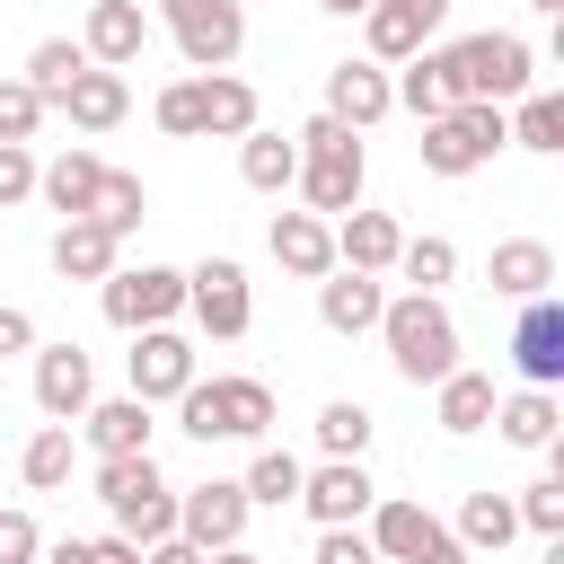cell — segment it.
Returning <instances> with one entry per match:
<instances>
[{"label": "cell", "instance_id": "obj_1", "mask_svg": "<svg viewBox=\"0 0 564 564\" xmlns=\"http://www.w3.org/2000/svg\"><path fill=\"white\" fill-rule=\"evenodd\" d=\"M379 344H388V361H397V379L405 388H432V379H449L458 370V317H449V300L441 291H397L388 308H379V326H370Z\"/></svg>", "mask_w": 564, "mask_h": 564}, {"label": "cell", "instance_id": "obj_2", "mask_svg": "<svg viewBox=\"0 0 564 564\" xmlns=\"http://www.w3.org/2000/svg\"><path fill=\"white\" fill-rule=\"evenodd\" d=\"M441 70H449V97H476V106H511L538 88V44L511 35V26H485V35H458L441 44Z\"/></svg>", "mask_w": 564, "mask_h": 564}, {"label": "cell", "instance_id": "obj_3", "mask_svg": "<svg viewBox=\"0 0 564 564\" xmlns=\"http://www.w3.org/2000/svg\"><path fill=\"white\" fill-rule=\"evenodd\" d=\"M291 141H300V176H291V185L308 194V212H317V220L352 212V203H361V185H370L361 132H352V123H335V115H308Z\"/></svg>", "mask_w": 564, "mask_h": 564}, {"label": "cell", "instance_id": "obj_4", "mask_svg": "<svg viewBox=\"0 0 564 564\" xmlns=\"http://www.w3.org/2000/svg\"><path fill=\"white\" fill-rule=\"evenodd\" d=\"M176 432H194L203 449L212 441H264L273 432V388L264 379H247V370H229V379H185L176 388Z\"/></svg>", "mask_w": 564, "mask_h": 564}, {"label": "cell", "instance_id": "obj_5", "mask_svg": "<svg viewBox=\"0 0 564 564\" xmlns=\"http://www.w3.org/2000/svg\"><path fill=\"white\" fill-rule=\"evenodd\" d=\"M97 502L115 511V538H132V546L176 538V485L159 476L150 449H132V458H97Z\"/></svg>", "mask_w": 564, "mask_h": 564}, {"label": "cell", "instance_id": "obj_6", "mask_svg": "<svg viewBox=\"0 0 564 564\" xmlns=\"http://www.w3.org/2000/svg\"><path fill=\"white\" fill-rule=\"evenodd\" d=\"M502 141H511L502 106H476V97H458L449 115H432V123H423L414 159H423V176H476V167H485Z\"/></svg>", "mask_w": 564, "mask_h": 564}, {"label": "cell", "instance_id": "obj_7", "mask_svg": "<svg viewBox=\"0 0 564 564\" xmlns=\"http://www.w3.org/2000/svg\"><path fill=\"white\" fill-rule=\"evenodd\" d=\"M97 308H106V326H123V335H141V326H176V308H185V273H176V264H115V273L97 282Z\"/></svg>", "mask_w": 564, "mask_h": 564}, {"label": "cell", "instance_id": "obj_8", "mask_svg": "<svg viewBox=\"0 0 564 564\" xmlns=\"http://www.w3.org/2000/svg\"><path fill=\"white\" fill-rule=\"evenodd\" d=\"M159 18L176 35L185 70H229L247 53V9L238 0H159Z\"/></svg>", "mask_w": 564, "mask_h": 564}, {"label": "cell", "instance_id": "obj_9", "mask_svg": "<svg viewBox=\"0 0 564 564\" xmlns=\"http://www.w3.org/2000/svg\"><path fill=\"white\" fill-rule=\"evenodd\" d=\"M185 308H194V326H203L212 344H238V335L256 326V291H247V264H238V256H203V264L185 273Z\"/></svg>", "mask_w": 564, "mask_h": 564}, {"label": "cell", "instance_id": "obj_10", "mask_svg": "<svg viewBox=\"0 0 564 564\" xmlns=\"http://www.w3.org/2000/svg\"><path fill=\"white\" fill-rule=\"evenodd\" d=\"M247 520H256V502H247L238 476H212V485H185V494H176V538L203 546V555L247 546Z\"/></svg>", "mask_w": 564, "mask_h": 564}, {"label": "cell", "instance_id": "obj_11", "mask_svg": "<svg viewBox=\"0 0 564 564\" xmlns=\"http://www.w3.org/2000/svg\"><path fill=\"white\" fill-rule=\"evenodd\" d=\"M370 502H379V485H370L361 458H317V467H300V511H308L317 529L370 520Z\"/></svg>", "mask_w": 564, "mask_h": 564}, {"label": "cell", "instance_id": "obj_12", "mask_svg": "<svg viewBox=\"0 0 564 564\" xmlns=\"http://www.w3.org/2000/svg\"><path fill=\"white\" fill-rule=\"evenodd\" d=\"M441 18H449V0H370L361 9V44H370V62H405V53H423L432 35H441Z\"/></svg>", "mask_w": 564, "mask_h": 564}, {"label": "cell", "instance_id": "obj_13", "mask_svg": "<svg viewBox=\"0 0 564 564\" xmlns=\"http://www.w3.org/2000/svg\"><path fill=\"white\" fill-rule=\"evenodd\" d=\"M511 370L520 388H555L564 379V300H520V326H511Z\"/></svg>", "mask_w": 564, "mask_h": 564}, {"label": "cell", "instance_id": "obj_14", "mask_svg": "<svg viewBox=\"0 0 564 564\" xmlns=\"http://www.w3.org/2000/svg\"><path fill=\"white\" fill-rule=\"evenodd\" d=\"M123 370H132V397L141 405H176V388L194 379V344L176 326H141L132 352H123Z\"/></svg>", "mask_w": 564, "mask_h": 564}, {"label": "cell", "instance_id": "obj_15", "mask_svg": "<svg viewBox=\"0 0 564 564\" xmlns=\"http://www.w3.org/2000/svg\"><path fill=\"white\" fill-rule=\"evenodd\" d=\"M317 115H335V123H352V132H370V123H388L397 115V88H388V62H335L326 70V106Z\"/></svg>", "mask_w": 564, "mask_h": 564}, {"label": "cell", "instance_id": "obj_16", "mask_svg": "<svg viewBox=\"0 0 564 564\" xmlns=\"http://www.w3.org/2000/svg\"><path fill=\"white\" fill-rule=\"evenodd\" d=\"M79 53H88L97 70H132V62L150 53V18H141V0H88Z\"/></svg>", "mask_w": 564, "mask_h": 564}, {"label": "cell", "instance_id": "obj_17", "mask_svg": "<svg viewBox=\"0 0 564 564\" xmlns=\"http://www.w3.org/2000/svg\"><path fill=\"white\" fill-rule=\"evenodd\" d=\"M88 397H97L88 352H79V344H35V405H44L53 423H79V414H88Z\"/></svg>", "mask_w": 564, "mask_h": 564}, {"label": "cell", "instance_id": "obj_18", "mask_svg": "<svg viewBox=\"0 0 564 564\" xmlns=\"http://www.w3.org/2000/svg\"><path fill=\"white\" fill-rule=\"evenodd\" d=\"M379 308H388V291H379V273H352V264H335V273H317V317H326V335H370L379 326Z\"/></svg>", "mask_w": 564, "mask_h": 564}, {"label": "cell", "instance_id": "obj_19", "mask_svg": "<svg viewBox=\"0 0 564 564\" xmlns=\"http://www.w3.org/2000/svg\"><path fill=\"white\" fill-rule=\"evenodd\" d=\"M53 115H70V132H88V141H97V132H115V123L132 115V79H123V70H97V62H88V70H79V79L62 88V106H53Z\"/></svg>", "mask_w": 564, "mask_h": 564}, {"label": "cell", "instance_id": "obj_20", "mask_svg": "<svg viewBox=\"0 0 564 564\" xmlns=\"http://www.w3.org/2000/svg\"><path fill=\"white\" fill-rule=\"evenodd\" d=\"M264 247H273V264H282L291 282H317V273H335V229H326L317 212H273Z\"/></svg>", "mask_w": 564, "mask_h": 564}, {"label": "cell", "instance_id": "obj_21", "mask_svg": "<svg viewBox=\"0 0 564 564\" xmlns=\"http://www.w3.org/2000/svg\"><path fill=\"white\" fill-rule=\"evenodd\" d=\"M97 185H106V159H97V150H62V159H35V194H44L62 220H88V212H97Z\"/></svg>", "mask_w": 564, "mask_h": 564}, {"label": "cell", "instance_id": "obj_22", "mask_svg": "<svg viewBox=\"0 0 564 564\" xmlns=\"http://www.w3.org/2000/svg\"><path fill=\"white\" fill-rule=\"evenodd\" d=\"M326 229H335V264H352V273H388V264H397V247H405V229H397L388 212H361V203H352V212H335Z\"/></svg>", "mask_w": 564, "mask_h": 564}, {"label": "cell", "instance_id": "obj_23", "mask_svg": "<svg viewBox=\"0 0 564 564\" xmlns=\"http://www.w3.org/2000/svg\"><path fill=\"white\" fill-rule=\"evenodd\" d=\"M150 405L141 397H88V414H79V441L97 449V458H132V449H150Z\"/></svg>", "mask_w": 564, "mask_h": 564}, {"label": "cell", "instance_id": "obj_24", "mask_svg": "<svg viewBox=\"0 0 564 564\" xmlns=\"http://www.w3.org/2000/svg\"><path fill=\"white\" fill-rule=\"evenodd\" d=\"M441 529H449V520H432V511L405 502V494H379V502H370V546H379V564H414Z\"/></svg>", "mask_w": 564, "mask_h": 564}, {"label": "cell", "instance_id": "obj_25", "mask_svg": "<svg viewBox=\"0 0 564 564\" xmlns=\"http://www.w3.org/2000/svg\"><path fill=\"white\" fill-rule=\"evenodd\" d=\"M115 264H123V238L106 220H62L53 229V273L62 282H106Z\"/></svg>", "mask_w": 564, "mask_h": 564}, {"label": "cell", "instance_id": "obj_26", "mask_svg": "<svg viewBox=\"0 0 564 564\" xmlns=\"http://www.w3.org/2000/svg\"><path fill=\"white\" fill-rule=\"evenodd\" d=\"M485 282H494L511 308H520V300H546V291H555V247H546V238H502L494 264H485Z\"/></svg>", "mask_w": 564, "mask_h": 564}, {"label": "cell", "instance_id": "obj_27", "mask_svg": "<svg viewBox=\"0 0 564 564\" xmlns=\"http://www.w3.org/2000/svg\"><path fill=\"white\" fill-rule=\"evenodd\" d=\"M485 432H502L511 449H555L564 405H555V388H511V397H494V423Z\"/></svg>", "mask_w": 564, "mask_h": 564}, {"label": "cell", "instance_id": "obj_28", "mask_svg": "<svg viewBox=\"0 0 564 564\" xmlns=\"http://www.w3.org/2000/svg\"><path fill=\"white\" fill-rule=\"evenodd\" d=\"M194 106H203V141L256 132V88H247L238 70H194Z\"/></svg>", "mask_w": 564, "mask_h": 564}, {"label": "cell", "instance_id": "obj_29", "mask_svg": "<svg viewBox=\"0 0 564 564\" xmlns=\"http://www.w3.org/2000/svg\"><path fill=\"white\" fill-rule=\"evenodd\" d=\"M432 423L449 432V441H467V432H485L494 423V379L485 370H449V379H432Z\"/></svg>", "mask_w": 564, "mask_h": 564}, {"label": "cell", "instance_id": "obj_30", "mask_svg": "<svg viewBox=\"0 0 564 564\" xmlns=\"http://www.w3.org/2000/svg\"><path fill=\"white\" fill-rule=\"evenodd\" d=\"M388 88H397V106H405L414 123H432V115H449V106H458V97H449V70H441V44H423V53H405Z\"/></svg>", "mask_w": 564, "mask_h": 564}, {"label": "cell", "instance_id": "obj_31", "mask_svg": "<svg viewBox=\"0 0 564 564\" xmlns=\"http://www.w3.org/2000/svg\"><path fill=\"white\" fill-rule=\"evenodd\" d=\"M449 538H458L467 555H502V546L520 538V511H511V494H494V485H485V494H467V502H458V529H449Z\"/></svg>", "mask_w": 564, "mask_h": 564}, {"label": "cell", "instance_id": "obj_32", "mask_svg": "<svg viewBox=\"0 0 564 564\" xmlns=\"http://www.w3.org/2000/svg\"><path fill=\"white\" fill-rule=\"evenodd\" d=\"M238 176L256 185V194H291V176H300V141H282V132H238Z\"/></svg>", "mask_w": 564, "mask_h": 564}, {"label": "cell", "instance_id": "obj_33", "mask_svg": "<svg viewBox=\"0 0 564 564\" xmlns=\"http://www.w3.org/2000/svg\"><path fill=\"white\" fill-rule=\"evenodd\" d=\"M502 123H511V141H520V150H538V159H555V150H564V97H555V88L511 97V106H502Z\"/></svg>", "mask_w": 564, "mask_h": 564}, {"label": "cell", "instance_id": "obj_34", "mask_svg": "<svg viewBox=\"0 0 564 564\" xmlns=\"http://www.w3.org/2000/svg\"><path fill=\"white\" fill-rule=\"evenodd\" d=\"M79 70H88L79 35H44V44H26V70H18V79H26V88H35L44 106H62V88H70Z\"/></svg>", "mask_w": 564, "mask_h": 564}, {"label": "cell", "instance_id": "obj_35", "mask_svg": "<svg viewBox=\"0 0 564 564\" xmlns=\"http://www.w3.org/2000/svg\"><path fill=\"white\" fill-rule=\"evenodd\" d=\"M18 476H26V494H62V485H70V423H44V432L18 449Z\"/></svg>", "mask_w": 564, "mask_h": 564}, {"label": "cell", "instance_id": "obj_36", "mask_svg": "<svg viewBox=\"0 0 564 564\" xmlns=\"http://www.w3.org/2000/svg\"><path fill=\"white\" fill-rule=\"evenodd\" d=\"M247 502H264V511H282V502H300V458L291 449H273V441H256V458H247Z\"/></svg>", "mask_w": 564, "mask_h": 564}, {"label": "cell", "instance_id": "obj_37", "mask_svg": "<svg viewBox=\"0 0 564 564\" xmlns=\"http://www.w3.org/2000/svg\"><path fill=\"white\" fill-rule=\"evenodd\" d=\"M317 449L326 458H361L370 449V405L361 397H326L317 405Z\"/></svg>", "mask_w": 564, "mask_h": 564}, {"label": "cell", "instance_id": "obj_38", "mask_svg": "<svg viewBox=\"0 0 564 564\" xmlns=\"http://www.w3.org/2000/svg\"><path fill=\"white\" fill-rule=\"evenodd\" d=\"M88 220H106L115 238H132L141 220H150V194H141V176H123V167H106V185H97V212Z\"/></svg>", "mask_w": 564, "mask_h": 564}, {"label": "cell", "instance_id": "obj_39", "mask_svg": "<svg viewBox=\"0 0 564 564\" xmlns=\"http://www.w3.org/2000/svg\"><path fill=\"white\" fill-rule=\"evenodd\" d=\"M388 273H405V282H414V291H441V282H449V273H458V247H449V238H405V247H397V264H388Z\"/></svg>", "mask_w": 564, "mask_h": 564}, {"label": "cell", "instance_id": "obj_40", "mask_svg": "<svg viewBox=\"0 0 564 564\" xmlns=\"http://www.w3.org/2000/svg\"><path fill=\"white\" fill-rule=\"evenodd\" d=\"M511 511H520V529H538V538H564V476H538V485H520V494H511Z\"/></svg>", "mask_w": 564, "mask_h": 564}, {"label": "cell", "instance_id": "obj_41", "mask_svg": "<svg viewBox=\"0 0 564 564\" xmlns=\"http://www.w3.org/2000/svg\"><path fill=\"white\" fill-rule=\"evenodd\" d=\"M44 115H53V106H44L26 79H0V141H35V132H44Z\"/></svg>", "mask_w": 564, "mask_h": 564}, {"label": "cell", "instance_id": "obj_42", "mask_svg": "<svg viewBox=\"0 0 564 564\" xmlns=\"http://www.w3.org/2000/svg\"><path fill=\"white\" fill-rule=\"evenodd\" d=\"M159 132H176V141H203V106H194V79H176V88H159Z\"/></svg>", "mask_w": 564, "mask_h": 564}, {"label": "cell", "instance_id": "obj_43", "mask_svg": "<svg viewBox=\"0 0 564 564\" xmlns=\"http://www.w3.org/2000/svg\"><path fill=\"white\" fill-rule=\"evenodd\" d=\"M308 564H379V546H370L361 520H344V529H317V555Z\"/></svg>", "mask_w": 564, "mask_h": 564}, {"label": "cell", "instance_id": "obj_44", "mask_svg": "<svg viewBox=\"0 0 564 564\" xmlns=\"http://www.w3.org/2000/svg\"><path fill=\"white\" fill-rule=\"evenodd\" d=\"M35 194V141H0V212Z\"/></svg>", "mask_w": 564, "mask_h": 564}, {"label": "cell", "instance_id": "obj_45", "mask_svg": "<svg viewBox=\"0 0 564 564\" xmlns=\"http://www.w3.org/2000/svg\"><path fill=\"white\" fill-rule=\"evenodd\" d=\"M44 555V529L26 511H0V564H35Z\"/></svg>", "mask_w": 564, "mask_h": 564}, {"label": "cell", "instance_id": "obj_46", "mask_svg": "<svg viewBox=\"0 0 564 564\" xmlns=\"http://www.w3.org/2000/svg\"><path fill=\"white\" fill-rule=\"evenodd\" d=\"M18 352H35V317L0 300V361H18Z\"/></svg>", "mask_w": 564, "mask_h": 564}, {"label": "cell", "instance_id": "obj_47", "mask_svg": "<svg viewBox=\"0 0 564 564\" xmlns=\"http://www.w3.org/2000/svg\"><path fill=\"white\" fill-rule=\"evenodd\" d=\"M141 564H203V546H185V538H150Z\"/></svg>", "mask_w": 564, "mask_h": 564}, {"label": "cell", "instance_id": "obj_48", "mask_svg": "<svg viewBox=\"0 0 564 564\" xmlns=\"http://www.w3.org/2000/svg\"><path fill=\"white\" fill-rule=\"evenodd\" d=\"M88 564H141V546H132V538H115V529H106V538H88Z\"/></svg>", "mask_w": 564, "mask_h": 564}, {"label": "cell", "instance_id": "obj_49", "mask_svg": "<svg viewBox=\"0 0 564 564\" xmlns=\"http://www.w3.org/2000/svg\"><path fill=\"white\" fill-rule=\"evenodd\" d=\"M414 564H476V555H467V546H458V538H449V529H441V538H432V546H423V555H414Z\"/></svg>", "mask_w": 564, "mask_h": 564}, {"label": "cell", "instance_id": "obj_50", "mask_svg": "<svg viewBox=\"0 0 564 564\" xmlns=\"http://www.w3.org/2000/svg\"><path fill=\"white\" fill-rule=\"evenodd\" d=\"M35 564H88V538H53V546H44Z\"/></svg>", "mask_w": 564, "mask_h": 564}, {"label": "cell", "instance_id": "obj_51", "mask_svg": "<svg viewBox=\"0 0 564 564\" xmlns=\"http://www.w3.org/2000/svg\"><path fill=\"white\" fill-rule=\"evenodd\" d=\"M203 564H264V555H247V546H220V555H203Z\"/></svg>", "mask_w": 564, "mask_h": 564}, {"label": "cell", "instance_id": "obj_52", "mask_svg": "<svg viewBox=\"0 0 564 564\" xmlns=\"http://www.w3.org/2000/svg\"><path fill=\"white\" fill-rule=\"evenodd\" d=\"M317 9H335V18H361V9H370V0H317Z\"/></svg>", "mask_w": 564, "mask_h": 564}, {"label": "cell", "instance_id": "obj_53", "mask_svg": "<svg viewBox=\"0 0 564 564\" xmlns=\"http://www.w3.org/2000/svg\"><path fill=\"white\" fill-rule=\"evenodd\" d=\"M529 9H538V18H555V9H564V0H529Z\"/></svg>", "mask_w": 564, "mask_h": 564}]
</instances>
